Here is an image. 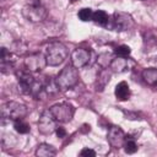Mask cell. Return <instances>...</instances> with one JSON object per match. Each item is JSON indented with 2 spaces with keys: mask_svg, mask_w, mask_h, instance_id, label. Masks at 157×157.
I'll use <instances>...</instances> for the list:
<instances>
[{
  "mask_svg": "<svg viewBox=\"0 0 157 157\" xmlns=\"http://www.w3.org/2000/svg\"><path fill=\"white\" fill-rule=\"evenodd\" d=\"M67 58V48L60 42L50 43L45 49V60L49 66H58Z\"/></svg>",
  "mask_w": 157,
  "mask_h": 157,
  "instance_id": "cell-1",
  "label": "cell"
},
{
  "mask_svg": "<svg viewBox=\"0 0 157 157\" xmlns=\"http://www.w3.org/2000/svg\"><path fill=\"white\" fill-rule=\"evenodd\" d=\"M55 81H56V85H58L59 90H61V91H67L69 88H72L78 81V70H77V67H75L72 64L66 65L59 72Z\"/></svg>",
  "mask_w": 157,
  "mask_h": 157,
  "instance_id": "cell-2",
  "label": "cell"
},
{
  "mask_svg": "<svg viewBox=\"0 0 157 157\" xmlns=\"http://www.w3.org/2000/svg\"><path fill=\"white\" fill-rule=\"evenodd\" d=\"M28 113L27 107L23 103L20 102H15V101H10L6 102L1 105V118L9 119V120H20L22 118H25Z\"/></svg>",
  "mask_w": 157,
  "mask_h": 157,
  "instance_id": "cell-3",
  "label": "cell"
},
{
  "mask_svg": "<svg viewBox=\"0 0 157 157\" xmlns=\"http://www.w3.org/2000/svg\"><path fill=\"white\" fill-rule=\"evenodd\" d=\"M22 16L33 23L42 22L48 16V10L40 4V2H31L29 5H26L22 9Z\"/></svg>",
  "mask_w": 157,
  "mask_h": 157,
  "instance_id": "cell-4",
  "label": "cell"
},
{
  "mask_svg": "<svg viewBox=\"0 0 157 157\" xmlns=\"http://www.w3.org/2000/svg\"><path fill=\"white\" fill-rule=\"evenodd\" d=\"M49 109H50L53 117L56 119L58 123H69L72 119L74 113H75L74 105L69 102L56 103V104L52 105Z\"/></svg>",
  "mask_w": 157,
  "mask_h": 157,
  "instance_id": "cell-5",
  "label": "cell"
},
{
  "mask_svg": "<svg viewBox=\"0 0 157 157\" xmlns=\"http://www.w3.org/2000/svg\"><path fill=\"white\" fill-rule=\"evenodd\" d=\"M108 26L113 29V31H118V32H123V31H128L134 26V20L132 17L126 13V12H114L112 18H109V23Z\"/></svg>",
  "mask_w": 157,
  "mask_h": 157,
  "instance_id": "cell-6",
  "label": "cell"
},
{
  "mask_svg": "<svg viewBox=\"0 0 157 157\" xmlns=\"http://www.w3.org/2000/svg\"><path fill=\"white\" fill-rule=\"evenodd\" d=\"M56 119L53 117L50 109H45L42 112L38 120V131L43 135H49L56 130Z\"/></svg>",
  "mask_w": 157,
  "mask_h": 157,
  "instance_id": "cell-7",
  "label": "cell"
},
{
  "mask_svg": "<svg viewBox=\"0 0 157 157\" xmlns=\"http://www.w3.org/2000/svg\"><path fill=\"white\" fill-rule=\"evenodd\" d=\"M45 65H47L45 54H42V53H32L27 55L25 59V67L31 72L42 71L45 67Z\"/></svg>",
  "mask_w": 157,
  "mask_h": 157,
  "instance_id": "cell-8",
  "label": "cell"
},
{
  "mask_svg": "<svg viewBox=\"0 0 157 157\" xmlns=\"http://www.w3.org/2000/svg\"><path fill=\"white\" fill-rule=\"evenodd\" d=\"M16 76H17L18 87L21 88V92L26 94H31L32 87L36 82V78L33 77L32 72L27 69H21L16 71Z\"/></svg>",
  "mask_w": 157,
  "mask_h": 157,
  "instance_id": "cell-9",
  "label": "cell"
},
{
  "mask_svg": "<svg viewBox=\"0 0 157 157\" xmlns=\"http://www.w3.org/2000/svg\"><path fill=\"white\" fill-rule=\"evenodd\" d=\"M125 139H126V135H125V132L123 131L121 128H119V126L109 128L108 134H107V140H108L109 145L113 148L119 150L120 147H123L124 142H125Z\"/></svg>",
  "mask_w": 157,
  "mask_h": 157,
  "instance_id": "cell-10",
  "label": "cell"
},
{
  "mask_svg": "<svg viewBox=\"0 0 157 157\" xmlns=\"http://www.w3.org/2000/svg\"><path fill=\"white\" fill-rule=\"evenodd\" d=\"M91 59V53L90 50L87 49H83V48H76L72 50L71 53V64L77 67V69H81V67H85L88 61Z\"/></svg>",
  "mask_w": 157,
  "mask_h": 157,
  "instance_id": "cell-11",
  "label": "cell"
},
{
  "mask_svg": "<svg viewBox=\"0 0 157 157\" xmlns=\"http://www.w3.org/2000/svg\"><path fill=\"white\" fill-rule=\"evenodd\" d=\"M109 67H110V70L113 72H124V71L129 70V67H130V59L117 56L110 63Z\"/></svg>",
  "mask_w": 157,
  "mask_h": 157,
  "instance_id": "cell-12",
  "label": "cell"
},
{
  "mask_svg": "<svg viewBox=\"0 0 157 157\" xmlns=\"http://www.w3.org/2000/svg\"><path fill=\"white\" fill-rule=\"evenodd\" d=\"M114 93H115L117 99H119V101H126L130 97V87H129V85L125 81H121V82H119L115 86Z\"/></svg>",
  "mask_w": 157,
  "mask_h": 157,
  "instance_id": "cell-13",
  "label": "cell"
},
{
  "mask_svg": "<svg viewBox=\"0 0 157 157\" xmlns=\"http://www.w3.org/2000/svg\"><path fill=\"white\" fill-rule=\"evenodd\" d=\"M56 155V148L49 144H40L38 145L37 150H36V156L37 157H52Z\"/></svg>",
  "mask_w": 157,
  "mask_h": 157,
  "instance_id": "cell-14",
  "label": "cell"
},
{
  "mask_svg": "<svg viewBox=\"0 0 157 157\" xmlns=\"http://www.w3.org/2000/svg\"><path fill=\"white\" fill-rule=\"evenodd\" d=\"M110 81V72L107 69H102L99 71V74L97 75V80H96V90L97 91H103L104 87L107 86V83Z\"/></svg>",
  "mask_w": 157,
  "mask_h": 157,
  "instance_id": "cell-15",
  "label": "cell"
},
{
  "mask_svg": "<svg viewBox=\"0 0 157 157\" xmlns=\"http://www.w3.org/2000/svg\"><path fill=\"white\" fill-rule=\"evenodd\" d=\"M144 81L148 86H157V67H148L145 69L141 74Z\"/></svg>",
  "mask_w": 157,
  "mask_h": 157,
  "instance_id": "cell-16",
  "label": "cell"
},
{
  "mask_svg": "<svg viewBox=\"0 0 157 157\" xmlns=\"http://www.w3.org/2000/svg\"><path fill=\"white\" fill-rule=\"evenodd\" d=\"M92 21H94L99 26H108V23H109V16H108V13L105 11L97 10V11L93 12Z\"/></svg>",
  "mask_w": 157,
  "mask_h": 157,
  "instance_id": "cell-17",
  "label": "cell"
},
{
  "mask_svg": "<svg viewBox=\"0 0 157 157\" xmlns=\"http://www.w3.org/2000/svg\"><path fill=\"white\" fill-rule=\"evenodd\" d=\"M113 54L112 53H102V54H99L98 55V58H97V63H98V65L102 67V69H107L109 65H110V63L113 61Z\"/></svg>",
  "mask_w": 157,
  "mask_h": 157,
  "instance_id": "cell-18",
  "label": "cell"
},
{
  "mask_svg": "<svg viewBox=\"0 0 157 157\" xmlns=\"http://www.w3.org/2000/svg\"><path fill=\"white\" fill-rule=\"evenodd\" d=\"M124 150H125V152L126 153H129V155H131V153H135L136 151H137V144H136V141H135V139L132 137V136H126V139H125V142H124Z\"/></svg>",
  "mask_w": 157,
  "mask_h": 157,
  "instance_id": "cell-19",
  "label": "cell"
},
{
  "mask_svg": "<svg viewBox=\"0 0 157 157\" xmlns=\"http://www.w3.org/2000/svg\"><path fill=\"white\" fill-rule=\"evenodd\" d=\"M131 53V49L129 45H125V44H121V45H118L114 50V54L117 56H121V58H128Z\"/></svg>",
  "mask_w": 157,
  "mask_h": 157,
  "instance_id": "cell-20",
  "label": "cell"
},
{
  "mask_svg": "<svg viewBox=\"0 0 157 157\" xmlns=\"http://www.w3.org/2000/svg\"><path fill=\"white\" fill-rule=\"evenodd\" d=\"M77 16H78V18H80L81 21L87 22V21H91V20H92V17H93V11H92L91 9L85 7V9H81V10L78 11Z\"/></svg>",
  "mask_w": 157,
  "mask_h": 157,
  "instance_id": "cell-21",
  "label": "cell"
},
{
  "mask_svg": "<svg viewBox=\"0 0 157 157\" xmlns=\"http://www.w3.org/2000/svg\"><path fill=\"white\" fill-rule=\"evenodd\" d=\"M13 128H15V130H16L18 134H27V132L29 131V125H28L27 123L22 121L21 119L15 121Z\"/></svg>",
  "mask_w": 157,
  "mask_h": 157,
  "instance_id": "cell-22",
  "label": "cell"
},
{
  "mask_svg": "<svg viewBox=\"0 0 157 157\" xmlns=\"http://www.w3.org/2000/svg\"><path fill=\"white\" fill-rule=\"evenodd\" d=\"M80 156H83V157H88V156H90V157H94V156H96V151H94V150H92V148L86 147V148L81 150Z\"/></svg>",
  "mask_w": 157,
  "mask_h": 157,
  "instance_id": "cell-23",
  "label": "cell"
},
{
  "mask_svg": "<svg viewBox=\"0 0 157 157\" xmlns=\"http://www.w3.org/2000/svg\"><path fill=\"white\" fill-rule=\"evenodd\" d=\"M124 112V114H125V117H126V119H132V120H135V119H139V113H136V112H126V110H123Z\"/></svg>",
  "mask_w": 157,
  "mask_h": 157,
  "instance_id": "cell-24",
  "label": "cell"
},
{
  "mask_svg": "<svg viewBox=\"0 0 157 157\" xmlns=\"http://www.w3.org/2000/svg\"><path fill=\"white\" fill-rule=\"evenodd\" d=\"M55 132H56V136L58 137H60V139H63V137H65L66 136V130L64 129V128H56V130H55Z\"/></svg>",
  "mask_w": 157,
  "mask_h": 157,
  "instance_id": "cell-25",
  "label": "cell"
},
{
  "mask_svg": "<svg viewBox=\"0 0 157 157\" xmlns=\"http://www.w3.org/2000/svg\"><path fill=\"white\" fill-rule=\"evenodd\" d=\"M151 63H153V64L157 66V58H152V59H151Z\"/></svg>",
  "mask_w": 157,
  "mask_h": 157,
  "instance_id": "cell-26",
  "label": "cell"
},
{
  "mask_svg": "<svg viewBox=\"0 0 157 157\" xmlns=\"http://www.w3.org/2000/svg\"><path fill=\"white\" fill-rule=\"evenodd\" d=\"M71 1H76V0H71Z\"/></svg>",
  "mask_w": 157,
  "mask_h": 157,
  "instance_id": "cell-27",
  "label": "cell"
}]
</instances>
